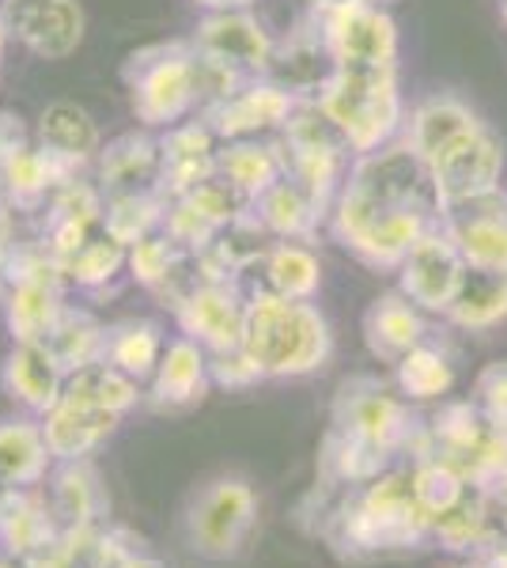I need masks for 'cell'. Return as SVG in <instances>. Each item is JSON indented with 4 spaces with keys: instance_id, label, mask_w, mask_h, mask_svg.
Masks as SVG:
<instances>
[{
    "instance_id": "39",
    "label": "cell",
    "mask_w": 507,
    "mask_h": 568,
    "mask_svg": "<svg viewBox=\"0 0 507 568\" xmlns=\"http://www.w3.org/2000/svg\"><path fill=\"white\" fill-rule=\"evenodd\" d=\"M201 4L205 12H227V8H251V0H193Z\"/></svg>"
},
{
    "instance_id": "23",
    "label": "cell",
    "mask_w": 507,
    "mask_h": 568,
    "mask_svg": "<svg viewBox=\"0 0 507 568\" xmlns=\"http://www.w3.org/2000/svg\"><path fill=\"white\" fill-rule=\"evenodd\" d=\"M447 318L463 329H493L507 318V270L469 265L455 288Z\"/></svg>"
},
{
    "instance_id": "44",
    "label": "cell",
    "mask_w": 507,
    "mask_h": 568,
    "mask_svg": "<svg viewBox=\"0 0 507 568\" xmlns=\"http://www.w3.org/2000/svg\"><path fill=\"white\" fill-rule=\"evenodd\" d=\"M500 16H504V23H507V0H500Z\"/></svg>"
},
{
    "instance_id": "4",
    "label": "cell",
    "mask_w": 507,
    "mask_h": 568,
    "mask_svg": "<svg viewBox=\"0 0 507 568\" xmlns=\"http://www.w3.org/2000/svg\"><path fill=\"white\" fill-rule=\"evenodd\" d=\"M133 118L152 133L201 114V80L193 42H155L129 53L122 65Z\"/></svg>"
},
{
    "instance_id": "6",
    "label": "cell",
    "mask_w": 507,
    "mask_h": 568,
    "mask_svg": "<svg viewBox=\"0 0 507 568\" xmlns=\"http://www.w3.org/2000/svg\"><path fill=\"white\" fill-rule=\"evenodd\" d=\"M359 447L364 455L386 463L391 455L417 447L420 425L413 420L409 406L375 379H359L353 387L341 390L337 398V433Z\"/></svg>"
},
{
    "instance_id": "24",
    "label": "cell",
    "mask_w": 507,
    "mask_h": 568,
    "mask_svg": "<svg viewBox=\"0 0 507 568\" xmlns=\"http://www.w3.org/2000/svg\"><path fill=\"white\" fill-rule=\"evenodd\" d=\"M216 175H224L243 197L257 201L270 186L284 179V152L276 136L265 141H224L220 144Z\"/></svg>"
},
{
    "instance_id": "34",
    "label": "cell",
    "mask_w": 507,
    "mask_h": 568,
    "mask_svg": "<svg viewBox=\"0 0 507 568\" xmlns=\"http://www.w3.org/2000/svg\"><path fill=\"white\" fill-rule=\"evenodd\" d=\"M182 254L186 251L168 232H155L149 240L129 246V270H133V277L141 284H149V288H163L174 273V265L182 262Z\"/></svg>"
},
{
    "instance_id": "35",
    "label": "cell",
    "mask_w": 507,
    "mask_h": 568,
    "mask_svg": "<svg viewBox=\"0 0 507 568\" xmlns=\"http://www.w3.org/2000/svg\"><path fill=\"white\" fill-rule=\"evenodd\" d=\"M110 361L125 375H144L160 361V329L149 323H133L118 329L114 342H110Z\"/></svg>"
},
{
    "instance_id": "27",
    "label": "cell",
    "mask_w": 507,
    "mask_h": 568,
    "mask_svg": "<svg viewBox=\"0 0 507 568\" xmlns=\"http://www.w3.org/2000/svg\"><path fill=\"white\" fill-rule=\"evenodd\" d=\"M168 205H171V197L160 194V190L107 197V232L114 235V240H122L125 246L149 240V235L163 232Z\"/></svg>"
},
{
    "instance_id": "22",
    "label": "cell",
    "mask_w": 507,
    "mask_h": 568,
    "mask_svg": "<svg viewBox=\"0 0 507 568\" xmlns=\"http://www.w3.org/2000/svg\"><path fill=\"white\" fill-rule=\"evenodd\" d=\"M364 337H367V349L379 356V361L398 364L402 356H409L417 345L428 342V326H424L420 307L405 292H386V296H379L367 307Z\"/></svg>"
},
{
    "instance_id": "36",
    "label": "cell",
    "mask_w": 507,
    "mask_h": 568,
    "mask_svg": "<svg viewBox=\"0 0 507 568\" xmlns=\"http://www.w3.org/2000/svg\"><path fill=\"white\" fill-rule=\"evenodd\" d=\"M477 409L500 436H507V361H496L477 375Z\"/></svg>"
},
{
    "instance_id": "14",
    "label": "cell",
    "mask_w": 507,
    "mask_h": 568,
    "mask_svg": "<svg viewBox=\"0 0 507 568\" xmlns=\"http://www.w3.org/2000/svg\"><path fill=\"white\" fill-rule=\"evenodd\" d=\"M246 307H251V300L239 296L235 281H205L190 300L179 304V318L197 345L227 353L243 345Z\"/></svg>"
},
{
    "instance_id": "3",
    "label": "cell",
    "mask_w": 507,
    "mask_h": 568,
    "mask_svg": "<svg viewBox=\"0 0 507 568\" xmlns=\"http://www.w3.org/2000/svg\"><path fill=\"white\" fill-rule=\"evenodd\" d=\"M318 106L348 141L353 155L375 152L398 141L405 130V99L398 69H334L329 84L318 91Z\"/></svg>"
},
{
    "instance_id": "20",
    "label": "cell",
    "mask_w": 507,
    "mask_h": 568,
    "mask_svg": "<svg viewBox=\"0 0 507 568\" xmlns=\"http://www.w3.org/2000/svg\"><path fill=\"white\" fill-rule=\"evenodd\" d=\"M34 141H39L45 152L58 155V160L72 163L77 171L95 168L99 152H103V133H99L95 118L80 103H69V99H58V103H50L42 110Z\"/></svg>"
},
{
    "instance_id": "40",
    "label": "cell",
    "mask_w": 507,
    "mask_h": 568,
    "mask_svg": "<svg viewBox=\"0 0 507 568\" xmlns=\"http://www.w3.org/2000/svg\"><path fill=\"white\" fill-rule=\"evenodd\" d=\"M485 568H507V546H493L488 554L481 557Z\"/></svg>"
},
{
    "instance_id": "28",
    "label": "cell",
    "mask_w": 507,
    "mask_h": 568,
    "mask_svg": "<svg viewBox=\"0 0 507 568\" xmlns=\"http://www.w3.org/2000/svg\"><path fill=\"white\" fill-rule=\"evenodd\" d=\"M125 265H129V246L122 240H114L103 227V232L91 235L72 258L61 262V273L69 281H77L80 288H103L107 281H114L118 273L125 270Z\"/></svg>"
},
{
    "instance_id": "1",
    "label": "cell",
    "mask_w": 507,
    "mask_h": 568,
    "mask_svg": "<svg viewBox=\"0 0 507 568\" xmlns=\"http://www.w3.org/2000/svg\"><path fill=\"white\" fill-rule=\"evenodd\" d=\"M436 224H444V197L432 168L398 136L375 152L353 155L326 227L372 270H398L413 243Z\"/></svg>"
},
{
    "instance_id": "25",
    "label": "cell",
    "mask_w": 507,
    "mask_h": 568,
    "mask_svg": "<svg viewBox=\"0 0 507 568\" xmlns=\"http://www.w3.org/2000/svg\"><path fill=\"white\" fill-rule=\"evenodd\" d=\"M265 292L284 300H311L322 284V262L303 240H276L262 262Z\"/></svg>"
},
{
    "instance_id": "29",
    "label": "cell",
    "mask_w": 507,
    "mask_h": 568,
    "mask_svg": "<svg viewBox=\"0 0 507 568\" xmlns=\"http://www.w3.org/2000/svg\"><path fill=\"white\" fill-rule=\"evenodd\" d=\"M398 390L409 402H432V398H444V394L455 387V368L436 345H417L409 356H402L398 364Z\"/></svg>"
},
{
    "instance_id": "32",
    "label": "cell",
    "mask_w": 507,
    "mask_h": 568,
    "mask_svg": "<svg viewBox=\"0 0 507 568\" xmlns=\"http://www.w3.org/2000/svg\"><path fill=\"white\" fill-rule=\"evenodd\" d=\"M413 489H417V500H420V508L428 511V519H439L444 511H450L466 497L469 481L463 478V470H455L450 463L420 459V466L413 470Z\"/></svg>"
},
{
    "instance_id": "18",
    "label": "cell",
    "mask_w": 507,
    "mask_h": 568,
    "mask_svg": "<svg viewBox=\"0 0 507 568\" xmlns=\"http://www.w3.org/2000/svg\"><path fill=\"white\" fill-rule=\"evenodd\" d=\"M77 175H84V171L58 160L34 141L16 155H8V160H0V194L12 205V213H42L50 197Z\"/></svg>"
},
{
    "instance_id": "5",
    "label": "cell",
    "mask_w": 507,
    "mask_h": 568,
    "mask_svg": "<svg viewBox=\"0 0 507 568\" xmlns=\"http://www.w3.org/2000/svg\"><path fill=\"white\" fill-rule=\"evenodd\" d=\"M432 535V519L420 508L413 474H383L345 516V542L359 554L413 549Z\"/></svg>"
},
{
    "instance_id": "45",
    "label": "cell",
    "mask_w": 507,
    "mask_h": 568,
    "mask_svg": "<svg viewBox=\"0 0 507 568\" xmlns=\"http://www.w3.org/2000/svg\"><path fill=\"white\" fill-rule=\"evenodd\" d=\"M463 568H485L481 561H474V565H463Z\"/></svg>"
},
{
    "instance_id": "16",
    "label": "cell",
    "mask_w": 507,
    "mask_h": 568,
    "mask_svg": "<svg viewBox=\"0 0 507 568\" xmlns=\"http://www.w3.org/2000/svg\"><path fill=\"white\" fill-rule=\"evenodd\" d=\"M485 118L477 114L466 99L450 95V91H436V95H424L420 103L409 106L405 114L402 141L420 155L424 163H436L447 149H455L466 133H474Z\"/></svg>"
},
{
    "instance_id": "33",
    "label": "cell",
    "mask_w": 507,
    "mask_h": 568,
    "mask_svg": "<svg viewBox=\"0 0 507 568\" xmlns=\"http://www.w3.org/2000/svg\"><path fill=\"white\" fill-rule=\"evenodd\" d=\"M201 387H205V356H201V345L197 342L171 345L160 364V383H155L160 398L186 402V398H197Z\"/></svg>"
},
{
    "instance_id": "8",
    "label": "cell",
    "mask_w": 507,
    "mask_h": 568,
    "mask_svg": "<svg viewBox=\"0 0 507 568\" xmlns=\"http://www.w3.org/2000/svg\"><path fill=\"white\" fill-rule=\"evenodd\" d=\"M0 20L12 42L39 61H64L84 45L88 16L80 0H0Z\"/></svg>"
},
{
    "instance_id": "42",
    "label": "cell",
    "mask_w": 507,
    "mask_h": 568,
    "mask_svg": "<svg viewBox=\"0 0 507 568\" xmlns=\"http://www.w3.org/2000/svg\"><path fill=\"white\" fill-rule=\"evenodd\" d=\"M8 42H12V39H8V31H4V20H0V61H4V45Z\"/></svg>"
},
{
    "instance_id": "13",
    "label": "cell",
    "mask_w": 507,
    "mask_h": 568,
    "mask_svg": "<svg viewBox=\"0 0 507 568\" xmlns=\"http://www.w3.org/2000/svg\"><path fill=\"white\" fill-rule=\"evenodd\" d=\"M444 227L455 235L469 265L507 270V190L496 186L481 197L444 209Z\"/></svg>"
},
{
    "instance_id": "21",
    "label": "cell",
    "mask_w": 507,
    "mask_h": 568,
    "mask_svg": "<svg viewBox=\"0 0 507 568\" xmlns=\"http://www.w3.org/2000/svg\"><path fill=\"white\" fill-rule=\"evenodd\" d=\"M254 216L270 227L273 240L311 243V235L322 224H329V205L318 194H311L307 186H300L292 175H284L276 186H270L254 201Z\"/></svg>"
},
{
    "instance_id": "17",
    "label": "cell",
    "mask_w": 507,
    "mask_h": 568,
    "mask_svg": "<svg viewBox=\"0 0 507 568\" xmlns=\"http://www.w3.org/2000/svg\"><path fill=\"white\" fill-rule=\"evenodd\" d=\"M160 179H163V152H160V136L152 130L141 133L133 130L114 136V141L103 144V152L95 160V182L107 197L149 194V190H160Z\"/></svg>"
},
{
    "instance_id": "11",
    "label": "cell",
    "mask_w": 507,
    "mask_h": 568,
    "mask_svg": "<svg viewBox=\"0 0 507 568\" xmlns=\"http://www.w3.org/2000/svg\"><path fill=\"white\" fill-rule=\"evenodd\" d=\"M504 163H507V152H504L500 133H496L488 122H481L474 133H466L455 149H447L436 163H428V168H432V179H436L439 197H444V209H447V205L481 197L488 190L500 186Z\"/></svg>"
},
{
    "instance_id": "38",
    "label": "cell",
    "mask_w": 507,
    "mask_h": 568,
    "mask_svg": "<svg viewBox=\"0 0 507 568\" xmlns=\"http://www.w3.org/2000/svg\"><path fill=\"white\" fill-rule=\"evenodd\" d=\"M27 144H34V136L27 133L23 118L20 114H0V160H8V155H16Z\"/></svg>"
},
{
    "instance_id": "12",
    "label": "cell",
    "mask_w": 507,
    "mask_h": 568,
    "mask_svg": "<svg viewBox=\"0 0 507 568\" xmlns=\"http://www.w3.org/2000/svg\"><path fill=\"white\" fill-rule=\"evenodd\" d=\"M296 103L300 99L288 88L270 77H257L201 118L216 130L220 141H265V136H281Z\"/></svg>"
},
{
    "instance_id": "10",
    "label": "cell",
    "mask_w": 507,
    "mask_h": 568,
    "mask_svg": "<svg viewBox=\"0 0 507 568\" xmlns=\"http://www.w3.org/2000/svg\"><path fill=\"white\" fill-rule=\"evenodd\" d=\"M463 270H466V258H463V251H458L455 235H450L444 224H436L432 232H424L420 240L413 243V251L402 258L398 292H405L420 311H439V315H447L458 281H463Z\"/></svg>"
},
{
    "instance_id": "37",
    "label": "cell",
    "mask_w": 507,
    "mask_h": 568,
    "mask_svg": "<svg viewBox=\"0 0 507 568\" xmlns=\"http://www.w3.org/2000/svg\"><path fill=\"white\" fill-rule=\"evenodd\" d=\"M34 459H39V439L31 428H4L0 433V470L23 474L31 470Z\"/></svg>"
},
{
    "instance_id": "41",
    "label": "cell",
    "mask_w": 507,
    "mask_h": 568,
    "mask_svg": "<svg viewBox=\"0 0 507 568\" xmlns=\"http://www.w3.org/2000/svg\"><path fill=\"white\" fill-rule=\"evenodd\" d=\"M311 8H334V4H345V0H307Z\"/></svg>"
},
{
    "instance_id": "19",
    "label": "cell",
    "mask_w": 507,
    "mask_h": 568,
    "mask_svg": "<svg viewBox=\"0 0 507 568\" xmlns=\"http://www.w3.org/2000/svg\"><path fill=\"white\" fill-rule=\"evenodd\" d=\"M334 69H337L334 53H329V45L322 39L315 20L307 16L288 39L276 42L270 80H276L281 88H288L296 99H315L318 91L329 84Z\"/></svg>"
},
{
    "instance_id": "43",
    "label": "cell",
    "mask_w": 507,
    "mask_h": 568,
    "mask_svg": "<svg viewBox=\"0 0 507 568\" xmlns=\"http://www.w3.org/2000/svg\"><path fill=\"white\" fill-rule=\"evenodd\" d=\"M367 4H379V8H391L394 0H367Z\"/></svg>"
},
{
    "instance_id": "2",
    "label": "cell",
    "mask_w": 507,
    "mask_h": 568,
    "mask_svg": "<svg viewBox=\"0 0 507 568\" xmlns=\"http://www.w3.org/2000/svg\"><path fill=\"white\" fill-rule=\"evenodd\" d=\"M243 349L262 375H303L329 356V326L311 300H284L257 288L246 307Z\"/></svg>"
},
{
    "instance_id": "31",
    "label": "cell",
    "mask_w": 507,
    "mask_h": 568,
    "mask_svg": "<svg viewBox=\"0 0 507 568\" xmlns=\"http://www.w3.org/2000/svg\"><path fill=\"white\" fill-rule=\"evenodd\" d=\"M488 516H493V508L469 489L455 508L444 511L439 519H432V535H436L447 549L481 546V542H488Z\"/></svg>"
},
{
    "instance_id": "26",
    "label": "cell",
    "mask_w": 507,
    "mask_h": 568,
    "mask_svg": "<svg viewBox=\"0 0 507 568\" xmlns=\"http://www.w3.org/2000/svg\"><path fill=\"white\" fill-rule=\"evenodd\" d=\"M64 364L53 356L45 342H20V349L8 356V387L31 406H58Z\"/></svg>"
},
{
    "instance_id": "7",
    "label": "cell",
    "mask_w": 507,
    "mask_h": 568,
    "mask_svg": "<svg viewBox=\"0 0 507 568\" xmlns=\"http://www.w3.org/2000/svg\"><path fill=\"white\" fill-rule=\"evenodd\" d=\"M311 20L326 39L337 69H398V23L391 8L345 0L334 8H311Z\"/></svg>"
},
{
    "instance_id": "30",
    "label": "cell",
    "mask_w": 507,
    "mask_h": 568,
    "mask_svg": "<svg viewBox=\"0 0 507 568\" xmlns=\"http://www.w3.org/2000/svg\"><path fill=\"white\" fill-rule=\"evenodd\" d=\"M251 519V493L243 485H224L216 489L205 504V516H201V538L209 542V549H232L239 530Z\"/></svg>"
},
{
    "instance_id": "15",
    "label": "cell",
    "mask_w": 507,
    "mask_h": 568,
    "mask_svg": "<svg viewBox=\"0 0 507 568\" xmlns=\"http://www.w3.org/2000/svg\"><path fill=\"white\" fill-rule=\"evenodd\" d=\"M220 136L205 122V118H186V122L171 125L160 133V152H163V179L160 190L168 197L190 194L193 186H201L205 179L216 175L220 163Z\"/></svg>"
},
{
    "instance_id": "9",
    "label": "cell",
    "mask_w": 507,
    "mask_h": 568,
    "mask_svg": "<svg viewBox=\"0 0 507 568\" xmlns=\"http://www.w3.org/2000/svg\"><path fill=\"white\" fill-rule=\"evenodd\" d=\"M197 53H205L216 65L239 72L243 80L270 77L276 39L265 31V23L251 16V8H227V12H205L197 23V34L190 39Z\"/></svg>"
}]
</instances>
